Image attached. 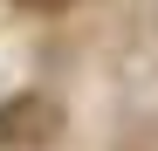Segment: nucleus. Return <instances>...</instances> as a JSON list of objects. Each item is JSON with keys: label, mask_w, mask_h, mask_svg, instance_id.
Returning <instances> with one entry per match:
<instances>
[{"label": "nucleus", "mask_w": 158, "mask_h": 151, "mask_svg": "<svg viewBox=\"0 0 158 151\" xmlns=\"http://www.w3.org/2000/svg\"><path fill=\"white\" fill-rule=\"evenodd\" d=\"M55 131H62V110L48 103V96H14V103L0 110V144L7 151H41Z\"/></svg>", "instance_id": "nucleus-1"}, {"label": "nucleus", "mask_w": 158, "mask_h": 151, "mask_svg": "<svg viewBox=\"0 0 158 151\" xmlns=\"http://www.w3.org/2000/svg\"><path fill=\"white\" fill-rule=\"evenodd\" d=\"M28 14H62V7H76V0H21Z\"/></svg>", "instance_id": "nucleus-2"}]
</instances>
